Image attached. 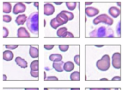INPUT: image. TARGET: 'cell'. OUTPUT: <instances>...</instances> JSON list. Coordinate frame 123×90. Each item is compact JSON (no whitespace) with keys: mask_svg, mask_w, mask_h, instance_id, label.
<instances>
[{"mask_svg":"<svg viewBox=\"0 0 123 90\" xmlns=\"http://www.w3.org/2000/svg\"><path fill=\"white\" fill-rule=\"evenodd\" d=\"M44 48L48 50H49L52 49V48H53V46H51V45H45L44 46Z\"/></svg>","mask_w":123,"mask_h":90,"instance_id":"15","label":"cell"},{"mask_svg":"<svg viewBox=\"0 0 123 90\" xmlns=\"http://www.w3.org/2000/svg\"><path fill=\"white\" fill-rule=\"evenodd\" d=\"M12 5L9 2L3 3V12L5 13H9L11 11Z\"/></svg>","mask_w":123,"mask_h":90,"instance_id":"9","label":"cell"},{"mask_svg":"<svg viewBox=\"0 0 123 90\" xmlns=\"http://www.w3.org/2000/svg\"><path fill=\"white\" fill-rule=\"evenodd\" d=\"M26 6L25 5L21 2L17 3L14 5L13 12L15 14L23 13L25 11Z\"/></svg>","mask_w":123,"mask_h":90,"instance_id":"2","label":"cell"},{"mask_svg":"<svg viewBox=\"0 0 123 90\" xmlns=\"http://www.w3.org/2000/svg\"><path fill=\"white\" fill-rule=\"evenodd\" d=\"M3 21L6 22H10L12 19V17L10 15H4L3 17Z\"/></svg>","mask_w":123,"mask_h":90,"instance_id":"11","label":"cell"},{"mask_svg":"<svg viewBox=\"0 0 123 90\" xmlns=\"http://www.w3.org/2000/svg\"><path fill=\"white\" fill-rule=\"evenodd\" d=\"M18 45H5L6 48L11 50L15 49H16L17 48H18Z\"/></svg>","mask_w":123,"mask_h":90,"instance_id":"13","label":"cell"},{"mask_svg":"<svg viewBox=\"0 0 123 90\" xmlns=\"http://www.w3.org/2000/svg\"><path fill=\"white\" fill-rule=\"evenodd\" d=\"M54 7L52 4H45L44 5V14L46 16L51 15L54 12Z\"/></svg>","mask_w":123,"mask_h":90,"instance_id":"4","label":"cell"},{"mask_svg":"<svg viewBox=\"0 0 123 90\" xmlns=\"http://www.w3.org/2000/svg\"><path fill=\"white\" fill-rule=\"evenodd\" d=\"M26 3H29V4H30V3H31V2H28H28H26Z\"/></svg>","mask_w":123,"mask_h":90,"instance_id":"19","label":"cell"},{"mask_svg":"<svg viewBox=\"0 0 123 90\" xmlns=\"http://www.w3.org/2000/svg\"><path fill=\"white\" fill-rule=\"evenodd\" d=\"M31 71H38V61L35 60L33 61L30 65Z\"/></svg>","mask_w":123,"mask_h":90,"instance_id":"10","label":"cell"},{"mask_svg":"<svg viewBox=\"0 0 123 90\" xmlns=\"http://www.w3.org/2000/svg\"><path fill=\"white\" fill-rule=\"evenodd\" d=\"M3 37H7L9 35V32L8 29L5 27H3Z\"/></svg>","mask_w":123,"mask_h":90,"instance_id":"12","label":"cell"},{"mask_svg":"<svg viewBox=\"0 0 123 90\" xmlns=\"http://www.w3.org/2000/svg\"><path fill=\"white\" fill-rule=\"evenodd\" d=\"M17 36L19 37H29L30 34L25 27H21L18 29Z\"/></svg>","mask_w":123,"mask_h":90,"instance_id":"3","label":"cell"},{"mask_svg":"<svg viewBox=\"0 0 123 90\" xmlns=\"http://www.w3.org/2000/svg\"><path fill=\"white\" fill-rule=\"evenodd\" d=\"M7 76H6V75H3V80H7Z\"/></svg>","mask_w":123,"mask_h":90,"instance_id":"18","label":"cell"},{"mask_svg":"<svg viewBox=\"0 0 123 90\" xmlns=\"http://www.w3.org/2000/svg\"><path fill=\"white\" fill-rule=\"evenodd\" d=\"M31 76L34 78H37L38 76V71H31Z\"/></svg>","mask_w":123,"mask_h":90,"instance_id":"14","label":"cell"},{"mask_svg":"<svg viewBox=\"0 0 123 90\" xmlns=\"http://www.w3.org/2000/svg\"><path fill=\"white\" fill-rule=\"evenodd\" d=\"M17 65H19L22 68H26L28 67V63L24 59L20 57H18L15 60Z\"/></svg>","mask_w":123,"mask_h":90,"instance_id":"6","label":"cell"},{"mask_svg":"<svg viewBox=\"0 0 123 90\" xmlns=\"http://www.w3.org/2000/svg\"><path fill=\"white\" fill-rule=\"evenodd\" d=\"M39 3L38 2H35L34 3V6L38 8V7Z\"/></svg>","mask_w":123,"mask_h":90,"instance_id":"16","label":"cell"},{"mask_svg":"<svg viewBox=\"0 0 123 90\" xmlns=\"http://www.w3.org/2000/svg\"><path fill=\"white\" fill-rule=\"evenodd\" d=\"M29 54L33 58H36L38 57V49L37 48L30 46Z\"/></svg>","mask_w":123,"mask_h":90,"instance_id":"8","label":"cell"},{"mask_svg":"<svg viewBox=\"0 0 123 90\" xmlns=\"http://www.w3.org/2000/svg\"><path fill=\"white\" fill-rule=\"evenodd\" d=\"M26 26L30 31L37 35L38 32V13L34 12L31 14L26 20Z\"/></svg>","mask_w":123,"mask_h":90,"instance_id":"1","label":"cell"},{"mask_svg":"<svg viewBox=\"0 0 123 90\" xmlns=\"http://www.w3.org/2000/svg\"><path fill=\"white\" fill-rule=\"evenodd\" d=\"M25 90H38V89H25Z\"/></svg>","mask_w":123,"mask_h":90,"instance_id":"17","label":"cell"},{"mask_svg":"<svg viewBox=\"0 0 123 90\" xmlns=\"http://www.w3.org/2000/svg\"><path fill=\"white\" fill-rule=\"evenodd\" d=\"M27 19V17L25 14H20L16 17L15 21L18 25H23Z\"/></svg>","mask_w":123,"mask_h":90,"instance_id":"5","label":"cell"},{"mask_svg":"<svg viewBox=\"0 0 123 90\" xmlns=\"http://www.w3.org/2000/svg\"><path fill=\"white\" fill-rule=\"evenodd\" d=\"M14 54L10 50H6L3 52V59L7 61H10L13 59Z\"/></svg>","mask_w":123,"mask_h":90,"instance_id":"7","label":"cell"}]
</instances>
